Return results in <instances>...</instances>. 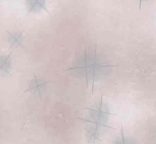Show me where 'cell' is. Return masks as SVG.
I'll return each mask as SVG.
<instances>
[{
  "instance_id": "1",
  "label": "cell",
  "mask_w": 156,
  "mask_h": 144,
  "mask_svg": "<svg viewBox=\"0 0 156 144\" xmlns=\"http://www.w3.org/2000/svg\"><path fill=\"white\" fill-rule=\"evenodd\" d=\"M9 57L7 56H2L0 57V73L1 72H8L9 68Z\"/></svg>"
},
{
  "instance_id": "2",
  "label": "cell",
  "mask_w": 156,
  "mask_h": 144,
  "mask_svg": "<svg viewBox=\"0 0 156 144\" xmlns=\"http://www.w3.org/2000/svg\"><path fill=\"white\" fill-rule=\"evenodd\" d=\"M9 42H11L12 45H14V46H18V45H19L21 42V33H12V34H10Z\"/></svg>"
}]
</instances>
